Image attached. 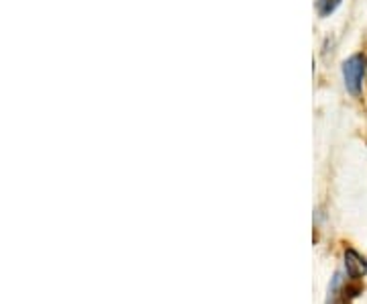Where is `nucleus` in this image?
Instances as JSON below:
<instances>
[{
    "label": "nucleus",
    "mask_w": 367,
    "mask_h": 304,
    "mask_svg": "<svg viewBox=\"0 0 367 304\" xmlns=\"http://www.w3.org/2000/svg\"><path fill=\"white\" fill-rule=\"evenodd\" d=\"M367 59L362 53L351 55L345 64H343V80H345V88L353 94L359 96L362 88H364V78H366Z\"/></svg>",
    "instance_id": "nucleus-1"
},
{
    "label": "nucleus",
    "mask_w": 367,
    "mask_h": 304,
    "mask_svg": "<svg viewBox=\"0 0 367 304\" xmlns=\"http://www.w3.org/2000/svg\"><path fill=\"white\" fill-rule=\"evenodd\" d=\"M345 270H347V276H349V278L359 280V278L366 276L367 262L355 249H347V251H345Z\"/></svg>",
    "instance_id": "nucleus-2"
},
{
    "label": "nucleus",
    "mask_w": 367,
    "mask_h": 304,
    "mask_svg": "<svg viewBox=\"0 0 367 304\" xmlns=\"http://www.w3.org/2000/svg\"><path fill=\"white\" fill-rule=\"evenodd\" d=\"M343 0H316V10L321 16H331L339 6H341Z\"/></svg>",
    "instance_id": "nucleus-3"
}]
</instances>
